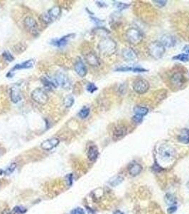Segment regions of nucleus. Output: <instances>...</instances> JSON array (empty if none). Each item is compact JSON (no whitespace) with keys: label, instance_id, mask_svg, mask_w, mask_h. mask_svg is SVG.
Segmentation results:
<instances>
[{"label":"nucleus","instance_id":"c03bdc74","mask_svg":"<svg viewBox=\"0 0 189 214\" xmlns=\"http://www.w3.org/2000/svg\"><path fill=\"white\" fill-rule=\"evenodd\" d=\"M183 51L186 52V54H189V45H186L183 48Z\"/></svg>","mask_w":189,"mask_h":214},{"label":"nucleus","instance_id":"20e7f679","mask_svg":"<svg viewBox=\"0 0 189 214\" xmlns=\"http://www.w3.org/2000/svg\"><path fill=\"white\" fill-rule=\"evenodd\" d=\"M150 84L147 80L145 79L139 78L136 79L133 83V89L138 94H144L149 91Z\"/></svg>","mask_w":189,"mask_h":214},{"label":"nucleus","instance_id":"c85d7f7f","mask_svg":"<svg viewBox=\"0 0 189 214\" xmlns=\"http://www.w3.org/2000/svg\"><path fill=\"white\" fill-rule=\"evenodd\" d=\"M90 112V110L88 107H83V108L80 111L79 113H78V116H79L81 119H86V118L89 116Z\"/></svg>","mask_w":189,"mask_h":214},{"label":"nucleus","instance_id":"aec40b11","mask_svg":"<svg viewBox=\"0 0 189 214\" xmlns=\"http://www.w3.org/2000/svg\"><path fill=\"white\" fill-rule=\"evenodd\" d=\"M99 155V151L96 146H91L87 151V158L90 161L97 160Z\"/></svg>","mask_w":189,"mask_h":214},{"label":"nucleus","instance_id":"f03ea898","mask_svg":"<svg viewBox=\"0 0 189 214\" xmlns=\"http://www.w3.org/2000/svg\"><path fill=\"white\" fill-rule=\"evenodd\" d=\"M149 54L154 59H160L163 57L166 52V48L161 44L160 42L156 41V42H151L148 46Z\"/></svg>","mask_w":189,"mask_h":214},{"label":"nucleus","instance_id":"bb28decb","mask_svg":"<svg viewBox=\"0 0 189 214\" xmlns=\"http://www.w3.org/2000/svg\"><path fill=\"white\" fill-rule=\"evenodd\" d=\"M124 181V178L122 176H115L112 178L110 181V184L112 186H119L120 183Z\"/></svg>","mask_w":189,"mask_h":214},{"label":"nucleus","instance_id":"4468645a","mask_svg":"<svg viewBox=\"0 0 189 214\" xmlns=\"http://www.w3.org/2000/svg\"><path fill=\"white\" fill-rule=\"evenodd\" d=\"M127 134V128L124 125H119L115 129L113 132V137L115 139H120L126 136Z\"/></svg>","mask_w":189,"mask_h":214},{"label":"nucleus","instance_id":"72a5a7b5","mask_svg":"<svg viewBox=\"0 0 189 214\" xmlns=\"http://www.w3.org/2000/svg\"><path fill=\"white\" fill-rule=\"evenodd\" d=\"M13 213L14 214H24L27 212V209L25 208L21 207V206H16L13 209Z\"/></svg>","mask_w":189,"mask_h":214},{"label":"nucleus","instance_id":"cd10ccee","mask_svg":"<svg viewBox=\"0 0 189 214\" xmlns=\"http://www.w3.org/2000/svg\"><path fill=\"white\" fill-rule=\"evenodd\" d=\"M173 60H179V61H183V62H188L189 61V54H180L173 57Z\"/></svg>","mask_w":189,"mask_h":214},{"label":"nucleus","instance_id":"4be33fe9","mask_svg":"<svg viewBox=\"0 0 189 214\" xmlns=\"http://www.w3.org/2000/svg\"><path fill=\"white\" fill-rule=\"evenodd\" d=\"M178 140L184 144H189V129H183L178 136Z\"/></svg>","mask_w":189,"mask_h":214},{"label":"nucleus","instance_id":"c756f323","mask_svg":"<svg viewBox=\"0 0 189 214\" xmlns=\"http://www.w3.org/2000/svg\"><path fill=\"white\" fill-rule=\"evenodd\" d=\"M73 104H74V99L73 97H71V96L66 97L64 99V101H63V104H64V106L65 107L72 106Z\"/></svg>","mask_w":189,"mask_h":214},{"label":"nucleus","instance_id":"58836bf2","mask_svg":"<svg viewBox=\"0 0 189 214\" xmlns=\"http://www.w3.org/2000/svg\"><path fill=\"white\" fill-rule=\"evenodd\" d=\"M151 168H152V170L154 171V172H160V171H163V168L161 167V166L159 164H158V163L156 162H155L154 165H153L152 167H151Z\"/></svg>","mask_w":189,"mask_h":214},{"label":"nucleus","instance_id":"79ce46f5","mask_svg":"<svg viewBox=\"0 0 189 214\" xmlns=\"http://www.w3.org/2000/svg\"><path fill=\"white\" fill-rule=\"evenodd\" d=\"M177 210V206H171L169 208L167 209V213L168 214H173V213H175Z\"/></svg>","mask_w":189,"mask_h":214},{"label":"nucleus","instance_id":"2f4dec72","mask_svg":"<svg viewBox=\"0 0 189 214\" xmlns=\"http://www.w3.org/2000/svg\"><path fill=\"white\" fill-rule=\"evenodd\" d=\"M27 46L25 45H24L21 43H19V44H16L13 48V49L15 52H17V53H21V52H23L24 50L26 49Z\"/></svg>","mask_w":189,"mask_h":214},{"label":"nucleus","instance_id":"5701e85b","mask_svg":"<svg viewBox=\"0 0 189 214\" xmlns=\"http://www.w3.org/2000/svg\"><path fill=\"white\" fill-rule=\"evenodd\" d=\"M61 8H60L59 7L56 6L52 7L51 9H50L48 11L47 14L48 16H49V17L51 19V20L53 21V19H55L58 18L60 16V14H61Z\"/></svg>","mask_w":189,"mask_h":214},{"label":"nucleus","instance_id":"1a4fd4ad","mask_svg":"<svg viewBox=\"0 0 189 214\" xmlns=\"http://www.w3.org/2000/svg\"><path fill=\"white\" fill-rule=\"evenodd\" d=\"M122 57L126 61H136L138 59L137 54L132 48H125L122 52Z\"/></svg>","mask_w":189,"mask_h":214},{"label":"nucleus","instance_id":"e433bc0d","mask_svg":"<svg viewBox=\"0 0 189 214\" xmlns=\"http://www.w3.org/2000/svg\"><path fill=\"white\" fill-rule=\"evenodd\" d=\"M42 21L46 24H49L52 22L51 19L49 17V16H48L47 13H45V14H43L42 15Z\"/></svg>","mask_w":189,"mask_h":214},{"label":"nucleus","instance_id":"dca6fc26","mask_svg":"<svg viewBox=\"0 0 189 214\" xmlns=\"http://www.w3.org/2000/svg\"><path fill=\"white\" fill-rule=\"evenodd\" d=\"M11 101L14 104H16L21 99V93L20 89L17 87H12L10 91Z\"/></svg>","mask_w":189,"mask_h":214},{"label":"nucleus","instance_id":"f257e3e1","mask_svg":"<svg viewBox=\"0 0 189 214\" xmlns=\"http://www.w3.org/2000/svg\"><path fill=\"white\" fill-rule=\"evenodd\" d=\"M98 49L102 55L109 57L114 54L117 51V44L113 39L104 38L98 44Z\"/></svg>","mask_w":189,"mask_h":214},{"label":"nucleus","instance_id":"0eeeda50","mask_svg":"<svg viewBox=\"0 0 189 214\" xmlns=\"http://www.w3.org/2000/svg\"><path fill=\"white\" fill-rule=\"evenodd\" d=\"M160 43L165 48H171L175 46L176 40L175 37L169 34H166L161 37Z\"/></svg>","mask_w":189,"mask_h":214},{"label":"nucleus","instance_id":"9d476101","mask_svg":"<svg viewBox=\"0 0 189 214\" xmlns=\"http://www.w3.org/2000/svg\"><path fill=\"white\" fill-rule=\"evenodd\" d=\"M24 26L27 30H29L33 34L37 32V28H38V24L36 20L31 16H27L24 19L23 22Z\"/></svg>","mask_w":189,"mask_h":214},{"label":"nucleus","instance_id":"393cba45","mask_svg":"<svg viewBox=\"0 0 189 214\" xmlns=\"http://www.w3.org/2000/svg\"><path fill=\"white\" fill-rule=\"evenodd\" d=\"M42 82L43 84H44L45 87L48 88V89H54L56 86H58L57 83L55 81H51L47 77H43L42 79Z\"/></svg>","mask_w":189,"mask_h":214},{"label":"nucleus","instance_id":"7ed1b4c3","mask_svg":"<svg viewBox=\"0 0 189 214\" xmlns=\"http://www.w3.org/2000/svg\"><path fill=\"white\" fill-rule=\"evenodd\" d=\"M125 37L127 42L134 45L139 44L143 40V34L136 28H130L127 30Z\"/></svg>","mask_w":189,"mask_h":214},{"label":"nucleus","instance_id":"a878e982","mask_svg":"<svg viewBox=\"0 0 189 214\" xmlns=\"http://www.w3.org/2000/svg\"><path fill=\"white\" fill-rule=\"evenodd\" d=\"M164 200H165L166 204L169 206H173L176 204V197L172 195L171 193H166L165 197H164Z\"/></svg>","mask_w":189,"mask_h":214},{"label":"nucleus","instance_id":"423d86ee","mask_svg":"<svg viewBox=\"0 0 189 214\" xmlns=\"http://www.w3.org/2000/svg\"><path fill=\"white\" fill-rule=\"evenodd\" d=\"M159 154L163 161H170L175 157L176 151L171 146L164 145L160 148Z\"/></svg>","mask_w":189,"mask_h":214},{"label":"nucleus","instance_id":"49530a36","mask_svg":"<svg viewBox=\"0 0 189 214\" xmlns=\"http://www.w3.org/2000/svg\"><path fill=\"white\" fill-rule=\"evenodd\" d=\"M97 4L99 5V6H100V7H107V5L105 4V2H100V1H97Z\"/></svg>","mask_w":189,"mask_h":214},{"label":"nucleus","instance_id":"6ab92c4d","mask_svg":"<svg viewBox=\"0 0 189 214\" xmlns=\"http://www.w3.org/2000/svg\"><path fill=\"white\" fill-rule=\"evenodd\" d=\"M116 71H121V72H126V71H133V72H146L147 69L142 67H119L115 69Z\"/></svg>","mask_w":189,"mask_h":214},{"label":"nucleus","instance_id":"f704fd0d","mask_svg":"<svg viewBox=\"0 0 189 214\" xmlns=\"http://www.w3.org/2000/svg\"><path fill=\"white\" fill-rule=\"evenodd\" d=\"M87 91H89L90 93H94L95 91L98 90V87L95 85L93 83H89L87 85V87H86Z\"/></svg>","mask_w":189,"mask_h":214},{"label":"nucleus","instance_id":"b1692460","mask_svg":"<svg viewBox=\"0 0 189 214\" xmlns=\"http://www.w3.org/2000/svg\"><path fill=\"white\" fill-rule=\"evenodd\" d=\"M134 113L135 114V115H138L144 117V116H146L149 113V108L145 106H136L134 108Z\"/></svg>","mask_w":189,"mask_h":214},{"label":"nucleus","instance_id":"de8ad7c7","mask_svg":"<svg viewBox=\"0 0 189 214\" xmlns=\"http://www.w3.org/2000/svg\"><path fill=\"white\" fill-rule=\"evenodd\" d=\"M114 214H124L123 212H122L121 211H119V210H117V211H116Z\"/></svg>","mask_w":189,"mask_h":214},{"label":"nucleus","instance_id":"4c0bfd02","mask_svg":"<svg viewBox=\"0 0 189 214\" xmlns=\"http://www.w3.org/2000/svg\"><path fill=\"white\" fill-rule=\"evenodd\" d=\"M2 55H3V57L7 61H12L13 60H14V57H13V56L8 52H4L3 53Z\"/></svg>","mask_w":189,"mask_h":214},{"label":"nucleus","instance_id":"9b49d317","mask_svg":"<svg viewBox=\"0 0 189 214\" xmlns=\"http://www.w3.org/2000/svg\"><path fill=\"white\" fill-rule=\"evenodd\" d=\"M60 140L58 138H52L43 141L41 144V147L42 149L46 151H50L56 147L59 144Z\"/></svg>","mask_w":189,"mask_h":214},{"label":"nucleus","instance_id":"f8f14e48","mask_svg":"<svg viewBox=\"0 0 189 214\" xmlns=\"http://www.w3.org/2000/svg\"><path fill=\"white\" fill-rule=\"evenodd\" d=\"M85 60L87 63L89 65H90L91 67H98L100 65V59H99L98 56L96 55V54L94 53V52H90V53L86 54Z\"/></svg>","mask_w":189,"mask_h":214},{"label":"nucleus","instance_id":"ea45409f","mask_svg":"<svg viewBox=\"0 0 189 214\" xmlns=\"http://www.w3.org/2000/svg\"><path fill=\"white\" fill-rule=\"evenodd\" d=\"M154 2L157 7L161 8V7L165 6L166 3H167V1H163V0H159V1H157V0H156V1H154Z\"/></svg>","mask_w":189,"mask_h":214},{"label":"nucleus","instance_id":"a18cd8bd","mask_svg":"<svg viewBox=\"0 0 189 214\" xmlns=\"http://www.w3.org/2000/svg\"><path fill=\"white\" fill-rule=\"evenodd\" d=\"M1 214H14V213H13V211H11L10 210L6 209L4 210V211H3V212Z\"/></svg>","mask_w":189,"mask_h":214},{"label":"nucleus","instance_id":"6e6552de","mask_svg":"<svg viewBox=\"0 0 189 214\" xmlns=\"http://www.w3.org/2000/svg\"><path fill=\"white\" fill-rule=\"evenodd\" d=\"M171 83L172 85L176 88H180L183 85L185 82V78L182 73L174 72L171 76Z\"/></svg>","mask_w":189,"mask_h":214},{"label":"nucleus","instance_id":"39448f33","mask_svg":"<svg viewBox=\"0 0 189 214\" xmlns=\"http://www.w3.org/2000/svg\"><path fill=\"white\" fill-rule=\"evenodd\" d=\"M31 99L37 104L44 105L48 101V96L44 90L37 88L31 93Z\"/></svg>","mask_w":189,"mask_h":214},{"label":"nucleus","instance_id":"473e14b6","mask_svg":"<svg viewBox=\"0 0 189 214\" xmlns=\"http://www.w3.org/2000/svg\"><path fill=\"white\" fill-rule=\"evenodd\" d=\"M115 5L119 11H122L126 9H128L130 6V5L128 4H125L123 2H115Z\"/></svg>","mask_w":189,"mask_h":214},{"label":"nucleus","instance_id":"a19ab883","mask_svg":"<svg viewBox=\"0 0 189 214\" xmlns=\"http://www.w3.org/2000/svg\"><path fill=\"white\" fill-rule=\"evenodd\" d=\"M132 120H133L135 123H140L142 121V120H143V117L138 115H134L133 117H132Z\"/></svg>","mask_w":189,"mask_h":214},{"label":"nucleus","instance_id":"a211bd4d","mask_svg":"<svg viewBox=\"0 0 189 214\" xmlns=\"http://www.w3.org/2000/svg\"><path fill=\"white\" fill-rule=\"evenodd\" d=\"M55 80L58 85L59 84V85H61L64 88L69 87V86H70V82H69L68 76L63 74H58L56 76Z\"/></svg>","mask_w":189,"mask_h":214},{"label":"nucleus","instance_id":"2eb2a0df","mask_svg":"<svg viewBox=\"0 0 189 214\" xmlns=\"http://www.w3.org/2000/svg\"><path fill=\"white\" fill-rule=\"evenodd\" d=\"M142 171V166L138 163H132L128 166V172L132 176H136Z\"/></svg>","mask_w":189,"mask_h":214},{"label":"nucleus","instance_id":"37998d69","mask_svg":"<svg viewBox=\"0 0 189 214\" xmlns=\"http://www.w3.org/2000/svg\"><path fill=\"white\" fill-rule=\"evenodd\" d=\"M91 19H92V21L94 22L95 24H96L97 25H100V24H102V22H103V21H102V20L99 19H98V18L91 17Z\"/></svg>","mask_w":189,"mask_h":214},{"label":"nucleus","instance_id":"f3484780","mask_svg":"<svg viewBox=\"0 0 189 214\" xmlns=\"http://www.w3.org/2000/svg\"><path fill=\"white\" fill-rule=\"evenodd\" d=\"M73 34H68L66 36H64L62 38L59 39H56V40H53L51 44H53L54 46H58V47H63L65 45H66L68 44V42H69V40L72 38V37H73Z\"/></svg>","mask_w":189,"mask_h":214},{"label":"nucleus","instance_id":"7c9ffc66","mask_svg":"<svg viewBox=\"0 0 189 214\" xmlns=\"http://www.w3.org/2000/svg\"><path fill=\"white\" fill-rule=\"evenodd\" d=\"M16 167V164H15V163H12V164H11L8 167H7L6 170L4 171V173L5 175H7V176L10 175L11 174H12V173L14 172Z\"/></svg>","mask_w":189,"mask_h":214},{"label":"nucleus","instance_id":"412c9836","mask_svg":"<svg viewBox=\"0 0 189 214\" xmlns=\"http://www.w3.org/2000/svg\"><path fill=\"white\" fill-rule=\"evenodd\" d=\"M34 64V60L33 59H29L28 61H24V62L21 64H19L15 65L13 67L12 71L14 70H19V69H29L31 68Z\"/></svg>","mask_w":189,"mask_h":214},{"label":"nucleus","instance_id":"ddd939ff","mask_svg":"<svg viewBox=\"0 0 189 214\" xmlns=\"http://www.w3.org/2000/svg\"><path fill=\"white\" fill-rule=\"evenodd\" d=\"M74 69L80 77H84L87 74V68H86L85 64L80 59L77 60L76 62L75 63Z\"/></svg>","mask_w":189,"mask_h":214},{"label":"nucleus","instance_id":"c9c22d12","mask_svg":"<svg viewBox=\"0 0 189 214\" xmlns=\"http://www.w3.org/2000/svg\"><path fill=\"white\" fill-rule=\"evenodd\" d=\"M70 214H85V211L82 208H76L70 211Z\"/></svg>","mask_w":189,"mask_h":214}]
</instances>
